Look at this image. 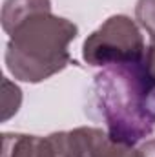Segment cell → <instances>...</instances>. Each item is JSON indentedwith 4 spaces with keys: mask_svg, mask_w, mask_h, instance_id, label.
Masks as SVG:
<instances>
[{
    "mask_svg": "<svg viewBox=\"0 0 155 157\" xmlns=\"http://www.w3.org/2000/svg\"><path fill=\"white\" fill-rule=\"evenodd\" d=\"M35 157H84V146L78 128L40 137Z\"/></svg>",
    "mask_w": 155,
    "mask_h": 157,
    "instance_id": "obj_5",
    "label": "cell"
},
{
    "mask_svg": "<svg viewBox=\"0 0 155 157\" xmlns=\"http://www.w3.org/2000/svg\"><path fill=\"white\" fill-rule=\"evenodd\" d=\"M142 64H144V70H146V73H148V75H150V78L155 82V42H152V44L148 46Z\"/></svg>",
    "mask_w": 155,
    "mask_h": 157,
    "instance_id": "obj_10",
    "label": "cell"
},
{
    "mask_svg": "<svg viewBox=\"0 0 155 157\" xmlns=\"http://www.w3.org/2000/svg\"><path fill=\"white\" fill-rule=\"evenodd\" d=\"M139 154H141V157H155V139L146 141L139 148Z\"/></svg>",
    "mask_w": 155,
    "mask_h": 157,
    "instance_id": "obj_11",
    "label": "cell"
},
{
    "mask_svg": "<svg viewBox=\"0 0 155 157\" xmlns=\"http://www.w3.org/2000/svg\"><path fill=\"white\" fill-rule=\"evenodd\" d=\"M22 104V91L9 78H2V122L9 121Z\"/></svg>",
    "mask_w": 155,
    "mask_h": 157,
    "instance_id": "obj_8",
    "label": "cell"
},
{
    "mask_svg": "<svg viewBox=\"0 0 155 157\" xmlns=\"http://www.w3.org/2000/svg\"><path fill=\"white\" fill-rule=\"evenodd\" d=\"M39 11H51V0H4L2 6V29L9 35L24 18Z\"/></svg>",
    "mask_w": 155,
    "mask_h": 157,
    "instance_id": "obj_6",
    "label": "cell"
},
{
    "mask_svg": "<svg viewBox=\"0 0 155 157\" xmlns=\"http://www.w3.org/2000/svg\"><path fill=\"white\" fill-rule=\"evenodd\" d=\"M146 46L137 24L126 15L110 17L82 44V59L89 66H113L144 60Z\"/></svg>",
    "mask_w": 155,
    "mask_h": 157,
    "instance_id": "obj_3",
    "label": "cell"
},
{
    "mask_svg": "<svg viewBox=\"0 0 155 157\" xmlns=\"http://www.w3.org/2000/svg\"><path fill=\"white\" fill-rule=\"evenodd\" d=\"M78 28L51 11H39L24 18L11 33L6 46V68L22 82L39 84L71 64L70 44Z\"/></svg>",
    "mask_w": 155,
    "mask_h": 157,
    "instance_id": "obj_2",
    "label": "cell"
},
{
    "mask_svg": "<svg viewBox=\"0 0 155 157\" xmlns=\"http://www.w3.org/2000/svg\"><path fill=\"white\" fill-rule=\"evenodd\" d=\"M39 135L2 133V157H35Z\"/></svg>",
    "mask_w": 155,
    "mask_h": 157,
    "instance_id": "obj_7",
    "label": "cell"
},
{
    "mask_svg": "<svg viewBox=\"0 0 155 157\" xmlns=\"http://www.w3.org/2000/svg\"><path fill=\"white\" fill-rule=\"evenodd\" d=\"M135 20L142 29H146L152 42H155V0H137Z\"/></svg>",
    "mask_w": 155,
    "mask_h": 157,
    "instance_id": "obj_9",
    "label": "cell"
},
{
    "mask_svg": "<svg viewBox=\"0 0 155 157\" xmlns=\"http://www.w3.org/2000/svg\"><path fill=\"white\" fill-rule=\"evenodd\" d=\"M93 93L115 143L135 146L155 132V82L142 60L102 68L95 75Z\"/></svg>",
    "mask_w": 155,
    "mask_h": 157,
    "instance_id": "obj_1",
    "label": "cell"
},
{
    "mask_svg": "<svg viewBox=\"0 0 155 157\" xmlns=\"http://www.w3.org/2000/svg\"><path fill=\"white\" fill-rule=\"evenodd\" d=\"M78 132L84 146V157H141L139 150L122 143H115L108 132L88 126L78 128Z\"/></svg>",
    "mask_w": 155,
    "mask_h": 157,
    "instance_id": "obj_4",
    "label": "cell"
}]
</instances>
